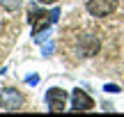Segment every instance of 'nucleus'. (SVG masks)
I'll use <instances>...</instances> for the list:
<instances>
[{
	"instance_id": "nucleus-1",
	"label": "nucleus",
	"mask_w": 124,
	"mask_h": 117,
	"mask_svg": "<svg viewBox=\"0 0 124 117\" xmlns=\"http://www.w3.org/2000/svg\"><path fill=\"white\" fill-rule=\"evenodd\" d=\"M58 16H60V9H53L51 14H46V12H32L30 14V23H32L35 35H39V32L46 30L51 23H55V21H58Z\"/></svg>"
},
{
	"instance_id": "nucleus-2",
	"label": "nucleus",
	"mask_w": 124,
	"mask_h": 117,
	"mask_svg": "<svg viewBox=\"0 0 124 117\" xmlns=\"http://www.w3.org/2000/svg\"><path fill=\"white\" fill-rule=\"evenodd\" d=\"M0 106H2L5 110H9V113L21 110V108H23V94H21L18 90H14V87H7V90H2Z\"/></svg>"
},
{
	"instance_id": "nucleus-9",
	"label": "nucleus",
	"mask_w": 124,
	"mask_h": 117,
	"mask_svg": "<svg viewBox=\"0 0 124 117\" xmlns=\"http://www.w3.org/2000/svg\"><path fill=\"white\" fill-rule=\"evenodd\" d=\"M37 2H41V5H53V2H58V0H37Z\"/></svg>"
},
{
	"instance_id": "nucleus-4",
	"label": "nucleus",
	"mask_w": 124,
	"mask_h": 117,
	"mask_svg": "<svg viewBox=\"0 0 124 117\" xmlns=\"http://www.w3.org/2000/svg\"><path fill=\"white\" fill-rule=\"evenodd\" d=\"M85 7L92 16H108L117 9V0H87Z\"/></svg>"
},
{
	"instance_id": "nucleus-5",
	"label": "nucleus",
	"mask_w": 124,
	"mask_h": 117,
	"mask_svg": "<svg viewBox=\"0 0 124 117\" xmlns=\"http://www.w3.org/2000/svg\"><path fill=\"white\" fill-rule=\"evenodd\" d=\"M71 108L74 110H92L94 101L90 99L83 90H74V94H71Z\"/></svg>"
},
{
	"instance_id": "nucleus-8",
	"label": "nucleus",
	"mask_w": 124,
	"mask_h": 117,
	"mask_svg": "<svg viewBox=\"0 0 124 117\" xmlns=\"http://www.w3.org/2000/svg\"><path fill=\"white\" fill-rule=\"evenodd\" d=\"M103 90H106V92H110V94H115V92H120V85H113V83H108Z\"/></svg>"
},
{
	"instance_id": "nucleus-7",
	"label": "nucleus",
	"mask_w": 124,
	"mask_h": 117,
	"mask_svg": "<svg viewBox=\"0 0 124 117\" xmlns=\"http://www.w3.org/2000/svg\"><path fill=\"white\" fill-rule=\"evenodd\" d=\"M23 0H2V7L7 9V12H16V9H21Z\"/></svg>"
},
{
	"instance_id": "nucleus-3",
	"label": "nucleus",
	"mask_w": 124,
	"mask_h": 117,
	"mask_svg": "<svg viewBox=\"0 0 124 117\" xmlns=\"http://www.w3.org/2000/svg\"><path fill=\"white\" fill-rule=\"evenodd\" d=\"M46 103H48L51 113H62L67 108V92L60 90V87H51L46 92Z\"/></svg>"
},
{
	"instance_id": "nucleus-6",
	"label": "nucleus",
	"mask_w": 124,
	"mask_h": 117,
	"mask_svg": "<svg viewBox=\"0 0 124 117\" xmlns=\"http://www.w3.org/2000/svg\"><path fill=\"white\" fill-rule=\"evenodd\" d=\"M99 48H101V44H99V39L94 35H83L80 37V55L90 58V55L99 53Z\"/></svg>"
}]
</instances>
